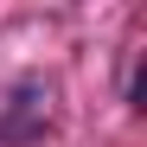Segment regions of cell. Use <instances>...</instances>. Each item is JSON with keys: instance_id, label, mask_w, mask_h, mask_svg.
Segmentation results:
<instances>
[]
</instances>
